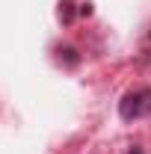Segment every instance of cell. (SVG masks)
Listing matches in <instances>:
<instances>
[{
    "instance_id": "cell-2",
    "label": "cell",
    "mask_w": 151,
    "mask_h": 154,
    "mask_svg": "<svg viewBox=\"0 0 151 154\" xmlns=\"http://www.w3.org/2000/svg\"><path fill=\"white\" fill-rule=\"evenodd\" d=\"M59 18L65 21V24L71 21V0H65V3H62V9H59Z\"/></svg>"
},
{
    "instance_id": "cell-1",
    "label": "cell",
    "mask_w": 151,
    "mask_h": 154,
    "mask_svg": "<svg viewBox=\"0 0 151 154\" xmlns=\"http://www.w3.org/2000/svg\"><path fill=\"white\" fill-rule=\"evenodd\" d=\"M148 113H151V89H131L128 95L119 101V116L125 122L142 119Z\"/></svg>"
},
{
    "instance_id": "cell-3",
    "label": "cell",
    "mask_w": 151,
    "mask_h": 154,
    "mask_svg": "<svg viewBox=\"0 0 151 154\" xmlns=\"http://www.w3.org/2000/svg\"><path fill=\"white\" fill-rule=\"evenodd\" d=\"M131 154H142V151H139V148H131Z\"/></svg>"
}]
</instances>
